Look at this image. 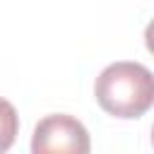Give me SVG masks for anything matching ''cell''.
<instances>
[{
    "instance_id": "obj_1",
    "label": "cell",
    "mask_w": 154,
    "mask_h": 154,
    "mask_svg": "<svg viewBox=\"0 0 154 154\" xmlns=\"http://www.w3.org/2000/svg\"><path fill=\"white\" fill-rule=\"evenodd\" d=\"M94 96L108 116L140 118L154 106V72L132 60L111 63L96 77Z\"/></svg>"
},
{
    "instance_id": "obj_2",
    "label": "cell",
    "mask_w": 154,
    "mask_h": 154,
    "mask_svg": "<svg viewBox=\"0 0 154 154\" xmlns=\"http://www.w3.org/2000/svg\"><path fill=\"white\" fill-rule=\"evenodd\" d=\"M91 149L87 128L67 116L53 113L36 123L31 135V152L34 154H51V152H70V154H87Z\"/></svg>"
},
{
    "instance_id": "obj_3",
    "label": "cell",
    "mask_w": 154,
    "mask_h": 154,
    "mask_svg": "<svg viewBox=\"0 0 154 154\" xmlns=\"http://www.w3.org/2000/svg\"><path fill=\"white\" fill-rule=\"evenodd\" d=\"M144 43H147V51L154 55V19L144 26Z\"/></svg>"
},
{
    "instance_id": "obj_4",
    "label": "cell",
    "mask_w": 154,
    "mask_h": 154,
    "mask_svg": "<svg viewBox=\"0 0 154 154\" xmlns=\"http://www.w3.org/2000/svg\"><path fill=\"white\" fill-rule=\"evenodd\" d=\"M152 147H154V125H152Z\"/></svg>"
}]
</instances>
